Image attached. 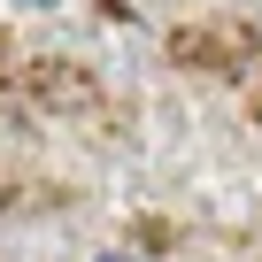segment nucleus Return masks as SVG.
Returning a JSON list of instances; mask_svg holds the SVG:
<instances>
[{
	"label": "nucleus",
	"instance_id": "nucleus-1",
	"mask_svg": "<svg viewBox=\"0 0 262 262\" xmlns=\"http://www.w3.org/2000/svg\"><path fill=\"white\" fill-rule=\"evenodd\" d=\"M93 262H147V254H131V247H100Z\"/></svg>",
	"mask_w": 262,
	"mask_h": 262
},
{
	"label": "nucleus",
	"instance_id": "nucleus-2",
	"mask_svg": "<svg viewBox=\"0 0 262 262\" xmlns=\"http://www.w3.org/2000/svg\"><path fill=\"white\" fill-rule=\"evenodd\" d=\"M16 8H62V0H16Z\"/></svg>",
	"mask_w": 262,
	"mask_h": 262
}]
</instances>
